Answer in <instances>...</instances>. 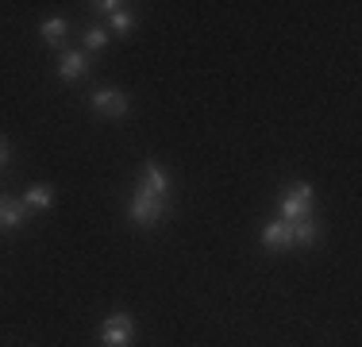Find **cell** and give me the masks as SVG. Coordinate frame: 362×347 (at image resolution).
I'll return each mask as SVG.
<instances>
[{"mask_svg":"<svg viewBox=\"0 0 362 347\" xmlns=\"http://www.w3.org/2000/svg\"><path fill=\"white\" fill-rule=\"evenodd\" d=\"M170 216V174L158 162H143V178L127 201V220L135 228H158Z\"/></svg>","mask_w":362,"mask_h":347,"instance_id":"1","label":"cell"},{"mask_svg":"<svg viewBox=\"0 0 362 347\" xmlns=\"http://www.w3.org/2000/svg\"><path fill=\"white\" fill-rule=\"evenodd\" d=\"M324 236L320 220L316 216H308V220H281V216H274V220L262 224V247L266 251H293V247H316Z\"/></svg>","mask_w":362,"mask_h":347,"instance_id":"2","label":"cell"},{"mask_svg":"<svg viewBox=\"0 0 362 347\" xmlns=\"http://www.w3.org/2000/svg\"><path fill=\"white\" fill-rule=\"evenodd\" d=\"M313 205H316V189L313 181H293L281 197V220H308L313 216Z\"/></svg>","mask_w":362,"mask_h":347,"instance_id":"3","label":"cell"},{"mask_svg":"<svg viewBox=\"0 0 362 347\" xmlns=\"http://www.w3.org/2000/svg\"><path fill=\"white\" fill-rule=\"evenodd\" d=\"M89 108L105 120H124L127 112H132V97H127L124 89H116V85H105V89L89 93Z\"/></svg>","mask_w":362,"mask_h":347,"instance_id":"4","label":"cell"},{"mask_svg":"<svg viewBox=\"0 0 362 347\" xmlns=\"http://www.w3.org/2000/svg\"><path fill=\"white\" fill-rule=\"evenodd\" d=\"M135 343V317L132 312H112L100 324V347H132Z\"/></svg>","mask_w":362,"mask_h":347,"instance_id":"5","label":"cell"},{"mask_svg":"<svg viewBox=\"0 0 362 347\" xmlns=\"http://www.w3.org/2000/svg\"><path fill=\"white\" fill-rule=\"evenodd\" d=\"M54 74H58V81H66V85L81 81V77L89 74V55H85V50H62Z\"/></svg>","mask_w":362,"mask_h":347,"instance_id":"6","label":"cell"},{"mask_svg":"<svg viewBox=\"0 0 362 347\" xmlns=\"http://www.w3.org/2000/svg\"><path fill=\"white\" fill-rule=\"evenodd\" d=\"M23 224H28L23 197H0V232H20Z\"/></svg>","mask_w":362,"mask_h":347,"instance_id":"7","label":"cell"},{"mask_svg":"<svg viewBox=\"0 0 362 347\" xmlns=\"http://www.w3.org/2000/svg\"><path fill=\"white\" fill-rule=\"evenodd\" d=\"M23 205H28V208H39V212H47V208L54 205V186H47V181H35V186L23 193Z\"/></svg>","mask_w":362,"mask_h":347,"instance_id":"8","label":"cell"},{"mask_svg":"<svg viewBox=\"0 0 362 347\" xmlns=\"http://www.w3.org/2000/svg\"><path fill=\"white\" fill-rule=\"evenodd\" d=\"M66 31H70V23H66L62 16H54V20H42V28H39V39L47 42V47H62Z\"/></svg>","mask_w":362,"mask_h":347,"instance_id":"9","label":"cell"},{"mask_svg":"<svg viewBox=\"0 0 362 347\" xmlns=\"http://www.w3.org/2000/svg\"><path fill=\"white\" fill-rule=\"evenodd\" d=\"M81 42H85V55H89V50H93V55H100V50L108 47V31L105 28H85Z\"/></svg>","mask_w":362,"mask_h":347,"instance_id":"10","label":"cell"},{"mask_svg":"<svg viewBox=\"0 0 362 347\" xmlns=\"http://www.w3.org/2000/svg\"><path fill=\"white\" fill-rule=\"evenodd\" d=\"M108 20H112V31H116V35H132L135 31V12L127 4L119 8V12H112Z\"/></svg>","mask_w":362,"mask_h":347,"instance_id":"11","label":"cell"},{"mask_svg":"<svg viewBox=\"0 0 362 347\" xmlns=\"http://www.w3.org/2000/svg\"><path fill=\"white\" fill-rule=\"evenodd\" d=\"M12 162V143H8V135H0V170Z\"/></svg>","mask_w":362,"mask_h":347,"instance_id":"12","label":"cell"},{"mask_svg":"<svg viewBox=\"0 0 362 347\" xmlns=\"http://www.w3.org/2000/svg\"><path fill=\"white\" fill-rule=\"evenodd\" d=\"M93 8H97L100 16H112V12H119L124 4H119V0H100V4H93Z\"/></svg>","mask_w":362,"mask_h":347,"instance_id":"13","label":"cell"}]
</instances>
